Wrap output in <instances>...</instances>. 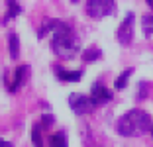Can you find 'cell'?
Listing matches in <instances>:
<instances>
[{"label":"cell","mask_w":153,"mask_h":147,"mask_svg":"<svg viewBox=\"0 0 153 147\" xmlns=\"http://www.w3.org/2000/svg\"><path fill=\"white\" fill-rule=\"evenodd\" d=\"M6 6H8V10H6V14H4V18H2V24H8L12 18H16L20 12H22V6L18 4V2H6Z\"/></svg>","instance_id":"9"},{"label":"cell","mask_w":153,"mask_h":147,"mask_svg":"<svg viewBox=\"0 0 153 147\" xmlns=\"http://www.w3.org/2000/svg\"><path fill=\"white\" fill-rule=\"evenodd\" d=\"M45 36H49V45L53 49V53L61 59H73L79 55V39L75 37V31L69 24L61 22V20L49 18L45 20L39 27V39Z\"/></svg>","instance_id":"1"},{"label":"cell","mask_w":153,"mask_h":147,"mask_svg":"<svg viewBox=\"0 0 153 147\" xmlns=\"http://www.w3.org/2000/svg\"><path fill=\"white\" fill-rule=\"evenodd\" d=\"M100 49L98 47H88L86 51H82L81 53V57H82V61L85 63H90V61H96V59H100Z\"/></svg>","instance_id":"14"},{"label":"cell","mask_w":153,"mask_h":147,"mask_svg":"<svg viewBox=\"0 0 153 147\" xmlns=\"http://www.w3.org/2000/svg\"><path fill=\"white\" fill-rule=\"evenodd\" d=\"M8 49H10V57L12 59L20 57V39L16 33H8Z\"/></svg>","instance_id":"10"},{"label":"cell","mask_w":153,"mask_h":147,"mask_svg":"<svg viewBox=\"0 0 153 147\" xmlns=\"http://www.w3.org/2000/svg\"><path fill=\"white\" fill-rule=\"evenodd\" d=\"M141 31H143L145 37L153 36V16H149V14L141 16Z\"/></svg>","instance_id":"13"},{"label":"cell","mask_w":153,"mask_h":147,"mask_svg":"<svg viewBox=\"0 0 153 147\" xmlns=\"http://www.w3.org/2000/svg\"><path fill=\"white\" fill-rule=\"evenodd\" d=\"M112 98H114L112 90L106 88L102 82H96L92 86V90H90V102H92V106H102V104L110 102Z\"/></svg>","instance_id":"6"},{"label":"cell","mask_w":153,"mask_h":147,"mask_svg":"<svg viewBox=\"0 0 153 147\" xmlns=\"http://www.w3.org/2000/svg\"><path fill=\"white\" fill-rule=\"evenodd\" d=\"M26 76H27V65L16 67V71H14V75H12V80H10V85H8L10 92H16V90L22 88V85L26 82Z\"/></svg>","instance_id":"7"},{"label":"cell","mask_w":153,"mask_h":147,"mask_svg":"<svg viewBox=\"0 0 153 147\" xmlns=\"http://www.w3.org/2000/svg\"><path fill=\"white\" fill-rule=\"evenodd\" d=\"M131 73H134V69H126V71H122L120 75H118V79H116V82H114V88L116 90H122L124 86L128 85V80H130V76H131Z\"/></svg>","instance_id":"12"},{"label":"cell","mask_w":153,"mask_h":147,"mask_svg":"<svg viewBox=\"0 0 153 147\" xmlns=\"http://www.w3.org/2000/svg\"><path fill=\"white\" fill-rule=\"evenodd\" d=\"M145 92H147V86H145V85H141V86H140V100L145 96Z\"/></svg>","instance_id":"16"},{"label":"cell","mask_w":153,"mask_h":147,"mask_svg":"<svg viewBox=\"0 0 153 147\" xmlns=\"http://www.w3.org/2000/svg\"><path fill=\"white\" fill-rule=\"evenodd\" d=\"M151 137H153V128H151Z\"/></svg>","instance_id":"18"},{"label":"cell","mask_w":153,"mask_h":147,"mask_svg":"<svg viewBox=\"0 0 153 147\" xmlns=\"http://www.w3.org/2000/svg\"><path fill=\"white\" fill-rule=\"evenodd\" d=\"M134 12H128V16L124 18V22L118 26L116 30V39L120 45H130L131 41H134Z\"/></svg>","instance_id":"4"},{"label":"cell","mask_w":153,"mask_h":147,"mask_svg":"<svg viewBox=\"0 0 153 147\" xmlns=\"http://www.w3.org/2000/svg\"><path fill=\"white\" fill-rule=\"evenodd\" d=\"M0 147H14V145H12L10 141H6V139H2V137H0Z\"/></svg>","instance_id":"17"},{"label":"cell","mask_w":153,"mask_h":147,"mask_svg":"<svg viewBox=\"0 0 153 147\" xmlns=\"http://www.w3.org/2000/svg\"><path fill=\"white\" fill-rule=\"evenodd\" d=\"M55 75H57L59 80H63V82H79L82 73L81 71H65L61 67H55Z\"/></svg>","instance_id":"8"},{"label":"cell","mask_w":153,"mask_h":147,"mask_svg":"<svg viewBox=\"0 0 153 147\" xmlns=\"http://www.w3.org/2000/svg\"><path fill=\"white\" fill-rule=\"evenodd\" d=\"M30 137H32V143L36 147H45L43 145V137H41V128H39V125H33V128H32Z\"/></svg>","instance_id":"15"},{"label":"cell","mask_w":153,"mask_h":147,"mask_svg":"<svg viewBox=\"0 0 153 147\" xmlns=\"http://www.w3.org/2000/svg\"><path fill=\"white\" fill-rule=\"evenodd\" d=\"M151 116L145 110L134 108L128 110L120 120L116 122V131L124 137H141L145 134H151Z\"/></svg>","instance_id":"2"},{"label":"cell","mask_w":153,"mask_h":147,"mask_svg":"<svg viewBox=\"0 0 153 147\" xmlns=\"http://www.w3.org/2000/svg\"><path fill=\"white\" fill-rule=\"evenodd\" d=\"M116 12L114 0H88L86 2V14L92 20H102L106 16H112Z\"/></svg>","instance_id":"3"},{"label":"cell","mask_w":153,"mask_h":147,"mask_svg":"<svg viewBox=\"0 0 153 147\" xmlns=\"http://www.w3.org/2000/svg\"><path fill=\"white\" fill-rule=\"evenodd\" d=\"M69 106H71V110L75 112L76 116H85V114H88L90 110H92V102H90V96H85V94H69Z\"/></svg>","instance_id":"5"},{"label":"cell","mask_w":153,"mask_h":147,"mask_svg":"<svg viewBox=\"0 0 153 147\" xmlns=\"http://www.w3.org/2000/svg\"><path fill=\"white\" fill-rule=\"evenodd\" d=\"M49 147H69L67 143V135L63 131H55L49 135Z\"/></svg>","instance_id":"11"}]
</instances>
